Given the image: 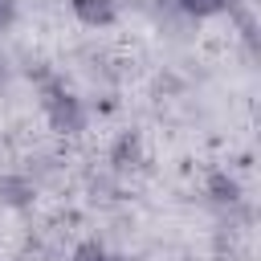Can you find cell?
<instances>
[{"instance_id":"cell-2","label":"cell","mask_w":261,"mask_h":261,"mask_svg":"<svg viewBox=\"0 0 261 261\" xmlns=\"http://www.w3.org/2000/svg\"><path fill=\"white\" fill-rule=\"evenodd\" d=\"M69 12L82 29H114L118 24V0H69Z\"/></svg>"},{"instance_id":"cell-5","label":"cell","mask_w":261,"mask_h":261,"mask_svg":"<svg viewBox=\"0 0 261 261\" xmlns=\"http://www.w3.org/2000/svg\"><path fill=\"white\" fill-rule=\"evenodd\" d=\"M208 192H212V204H220V208H232V204L241 200V184H237L232 175H212Z\"/></svg>"},{"instance_id":"cell-1","label":"cell","mask_w":261,"mask_h":261,"mask_svg":"<svg viewBox=\"0 0 261 261\" xmlns=\"http://www.w3.org/2000/svg\"><path fill=\"white\" fill-rule=\"evenodd\" d=\"M41 110H45V122H49V130H53V135H65V139L82 135V130H86V122H90V110H86V102H82L73 90L57 86V82H49V86H45Z\"/></svg>"},{"instance_id":"cell-6","label":"cell","mask_w":261,"mask_h":261,"mask_svg":"<svg viewBox=\"0 0 261 261\" xmlns=\"http://www.w3.org/2000/svg\"><path fill=\"white\" fill-rule=\"evenodd\" d=\"M69 261H110V249L102 245V241H77L73 245V253H69Z\"/></svg>"},{"instance_id":"cell-3","label":"cell","mask_w":261,"mask_h":261,"mask_svg":"<svg viewBox=\"0 0 261 261\" xmlns=\"http://www.w3.org/2000/svg\"><path fill=\"white\" fill-rule=\"evenodd\" d=\"M37 200V179L29 171H8L0 175V204L4 208H29Z\"/></svg>"},{"instance_id":"cell-4","label":"cell","mask_w":261,"mask_h":261,"mask_svg":"<svg viewBox=\"0 0 261 261\" xmlns=\"http://www.w3.org/2000/svg\"><path fill=\"white\" fill-rule=\"evenodd\" d=\"M232 4L237 0H163V8L175 12V16H184V20H212V16L228 12Z\"/></svg>"},{"instance_id":"cell-7","label":"cell","mask_w":261,"mask_h":261,"mask_svg":"<svg viewBox=\"0 0 261 261\" xmlns=\"http://www.w3.org/2000/svg\"><path fill=\"white\" fill-rule=\"evenodd\" d=\"M20 16V0H0V33H8Z\"/></svg>"}]
</instances>
